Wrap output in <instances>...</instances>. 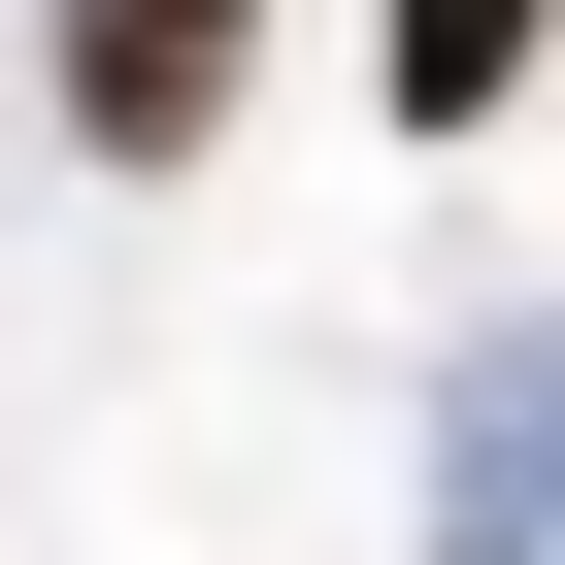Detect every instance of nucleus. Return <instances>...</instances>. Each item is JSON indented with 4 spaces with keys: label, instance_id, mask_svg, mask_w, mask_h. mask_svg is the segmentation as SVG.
<instances>
[{
    "label": "nucleus",
    "instance_id": "obj_1",
    "mask_svg": "<svg viewBox=\"0 0 565 565\" xmlns=\"http://www.w3.org/2000/svg\"><path fill=\"white\" fill-rule=\"evenodd\" d=\"M200 100H233V0H67V134L100 167H167Z\"/></svg>",
    "mask_w": 565,
    "mask_h": 565
},
{
    "label": "nucleus",
    "instance_id": "obj_2",
    "mask_svg": "<svg viewBox=\"0 0 565 565\" xmlns=\"http://www.w3.org/2000/svg\"><path fill=\"white\" fill-rule=\"evenodd\" d=\"M499 67H532V0H399V134H499Z\"/></svg>",
    "mask_w": 565,
    "mask_h": 565
}]
</instances>
